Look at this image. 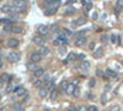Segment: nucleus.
Masks as SVG:
<instances>
[{
  "mask_svg": "<svg viewBox=\"0 0 123 111\" xmlns=\"http://www.w3.org/2000/svg\"><path fill=\"white\" fill-rule=\"evenodd\" d=\"M105 73H106V75H107V77H110V78H113V79H117V73H116L115 70H112L111 68H107V69H106V72H105Z\"/></svg>",
  "mask_w": 123,
  "mask_h": 111,
  "instance_id": "nucleus-12",
  "label": "nucleus"
},
{
  "mask_svg": "<svg viewBox=\"0 0 123 111\" xmlns=\"http://www.w3.org/2000/svg\"><path fill=\"white\" fill-rule=\"evenodd\" d=\"M85 6H86V10H91V8H92V1H89L86 5H85Z\"/></svg>",
  "mask_w": 123,
  "mask_h": 111,
  "instance_id": "nucleus-42",
  "label": "nucleus"
},
{
  "mask_svg": "<svg viewBox=\"0 0 123 111\" xmlns=\"http://www.w3.org/2000/svg\"><path fill=\"white\" fill-rule=\"evenodd\" d=\"M32 41H33L37 46H40V47H43L44 43H46V41L42 38V36H35L33 38H32Z\"/></svg>",
  "mask_w": 123,
  "mask_h": 111,
  "instance_id": "nucleus-7",
  "label": "nucleus"
},
{
  "mask_svg": "<svg viewBox=\"0 0 123 111\" xmlns=\"http://www.w3.org/2000/svg\"><path fill=\"white\" fill-rule=\"evenodd\" d=\"M68 111H78V109L75 106H70V107L68 109Z\"/></svg>",
  "mask_w": 123,
  "mask_h": 111,
  "instance_id": "nucleus-50",
  "label": "nucleus"
},
{
  "mask_svg": "<svg viewBox=\"0 0 123 111\" xmlns=\"http://www.w3.org/2000/svg\"><path fill=\"white\" fill-rule=\"evenodd\" d=\"M63 31L65 32L68 36H71V31H70V30H68V29H63Z\"/></svg>",
  "mask_w": 123,
  "mask_h": 111,
  "instance_id": "nucleus-48",
  "label": "nucleus"
},
{
  "mask_svg": "<svg viewBox=\"0 0 123 111\" xmlns=\"http://www.w3.org/2000/svg\"><path fill=\"white\" fill-rule=\"evenodd\" d=\"M75 88H76V85L74 84V83H69V85H68V88H67V94L68 95H73L74 94V90H75Z\"/></svg>",
  "mask_w": 123,
  "mask_h": 111,
  "instance_id": "nucleus-11",
  "label": "nucleus"
},
{
  "mask_svg": "<svg viewBox=\"0 0 123 111\" xmlns=\"http://www.w3.org/2000/svg\"><path fill=\"white\" fill-rule=\"evenodd\" d=\"M73 13H75V9H74V8H69L67 11H65V13H64V15H70V14H73Z\"/></svg>",
  "mask_w": 123,
  "mask_h": 111,
  "instance_id": "nucleus-33",
  "label": "nucleus"
},
{
  "mask_svg": "<svg viewBox=\"0 0 123 111\" xmlns=\"http://www.w3.org/2000/svg\"><path fill=\"white\" fill-rule=\"evenodd\" d=\"M0 22H3L5 25H11V24H14V20H11V19H0Z\"/></svg>",
  "mask_w": 123,
  "mask_h": 111,
  "instance_id": "nucleus-31",
  "label": "nucleus"
},
{
  "mask_svg": "<svg viewBox=\"0 0 123 111\" xmlns=\"http://www.w3.org/2000/svg\"><path fill=\"white\" fill-rule=\"evenodd\" d=\"M53 44H54V46H62V40H59V38H56L54 41H53Z\"/></svg>",
  "mask_w": 123,
  "mask_h": 111,
  "instance_id": "nucleus-35",
  "label": "nucleus"
},
{
  "mask_svg": "<svg viewBox=\"0 0 123 111\" xmlns=\"http://www.w3.org/2000/svg\"><path fill=\"white\" fill-rule=\"evenodd\" d=\"M80 68L84 69V70H87V69L90 68V63L87 62V60H83L81 64H80Z\"/></svg>",
  "mask_w": 123,
  "mask_h": 111,
  "instance_id": "nucleus-24",
  "label": "nucleus"
},
{
  "mask_svg": "<svg viewBox=\"0 0 123 111\" xmlns=\"http://www.w3.org/2000/svg\"><path fill=\"white\" fill-rule=\"evenodd\" d=\"M0 99H1V95H0Z\"/></svg>",
  "mask_w": 123,
  "mask_h": 111,
  "instance_id": "nucleus-53",
  "label": "nucleus"
},
{
  "mask_svg": "<svg viewBox=\"0 0 123 111\" xmlns=\"http://www.w3.org/2000/svg\"><path fill=\"white\" fill-rule=\"evenodd\" d=\"M3 30H4L5 32H11V30H12V26H10V25H5V26L3 27Z\"/></svg>",
  "mask_w": 123,
  "mask_h": 111,
  "instance_id": "nucleus-34",
  "label": "nucleus"
},
{
  "mask_svg": "<svg viewBox=\"0 0 123 111\" xmlns=\"http://www.w3.org/2000/svg\"><path fill=\"white\" fill-rule=\"evenodd\" d=\"M84 44H86V37H79L75 41V46L76 47H83Z\"/></svg>",
  "mask_w": 123,
  "mask_h": 111,
  "instance_id": "nucleus-10",
  "label": "nucleus"
},
{
  "mask_svg": "<svg viewBox=\"0 0 123 111\" xmlns=\"http://www.w3.org/2000/svg\"><path fill=\"white\" fill-rule=\"evenodd\" d=\"M58 53H59L60 56H64L67 53V47L65 46H59V48H58Z\"/></svg>",
  "mask_w": 123,
  "mask_h": 111,
  "instance_id": "nucleus-28",
  "label": "nucleus"
},
{
  "mask_svg": "<svg viewBox=\"0 0 123 111\" xmlns=\"http://www.w3.org/2000/svg\"><path fill=\"white\" fill-rule=\"evenodd\" d=\"M4 64H3V59H1V57H0V68H1Z\"/></svg>",
  "mask_w": 123,
  "mask_h": 111,
  "instance_id": "nucleus-51",
  "label": "nucleus"
},
{
  "mask_svg": "<svg viewBox=\"0 0 123 111\" xmlns=\"http://www.w3.org/2000/svg\"><path fill=\"white\" fill-rule=\"evenodd\" d=\"M12 111H24L22 105H21V104H19V102L14 104V106H12Z\"/></svg>",
  "mask_w": 123,
  "mask_h": 111,
  "instance_id": "nucleus-25",
  "label": "nucleus"
},
{
  "mask_svg": "<svg viewBox=\"0 0 123 111\" xmlns=\"http://www.w3.org/2000/svg\"><path fill=\"white\" fill-rule=\"evenodd\" d=\"M102 54H103V49L100 47L99 49H96V51L94 52V58H95V59H99V58L102 57Z\"/></svg>",
  "mask_w": 123,
  "mask_h": 111,
  "instance_id": "nucleus-16",
  "label": "nucleus"
},
{
  "mask_svg": "<svg viewBox=\"0 0 123 111\" xmlns=\"http://www.w3.org/2000/svg\"><path fill=\"white\" fill-rule=\"evenodd\" d=\"M78 59H80V60H84V59H85V54H84V53H80V54H78Z\"/></svg>",
  "mask_w": 123,
  "mask_h": 111,
  "instance_id": "nucleus-46",
  "label": "nucleus"
},
{
  "mask_svg": "<svg viewBox=\"0 0 123 111\" xmlns=\"http://www.w3.org/2000/svg\"><path fill=\"white\" fill-rule=\"evenodd\" d=\"M100 42L103 43V44L108 43L110 42V35H101L100 36Z\"/></svg>",
  "mask_w": 123,
  "mask_h": 111,
  "instance_id": "nucleus-17",
  "label": "nucleus"
},
{
  "mask_svg": "<svg viewBox=\"0 0 123 111\" xmlns=\"http://www.w3.org/2000/svg\"><path fill=\"white\" fill-rule=\"evenodd\" d=\"M12 79V77L11 75H9L8 73H3L1 75H0V80L4 81V83H6V81H10Z\"/></svg>",
  "mask_w": 123,
  "mask_h": 111,
  "instance_id": "nucleus-14",
  "label": "nucleus"
},
{
  "mask_svg": "<svg viewBox=\"0 0 123 111\" xmlns=\"http://www.w3.org/2000/svg\"><path fill=\"white\" fill-rule=\"evenodd\" d=\"M51 31H53V32H58V27H57V25H52V26H51Z\"/></svg>",
  "mask_w": 123,
  "mask_h": 111,
  "instance_id": "nucleus-44",
  "label": "nucleus"
},
{
  "mask_svg": "<svg viewBox=\"0 0 123 111\" xmlns=\"http://www.w3.org/2000/svg\"><path fill=\"white\" fill-rule=\"evenodd\" d=\"M108 101V94L107 93H103L102 95H101V104L102 105H106Z\"/></svg>",
  "mask_w": 123,
  "mask_h": 111,
  "instance_id": "nucleus-22",
  "label": "nucleus"
},
{
  "mask_svg": "<svg viewBox=\"0 0 123 111\" xmlns=\"http://www.w3.org/2000/svg\"><path fill=\"white\" fill-rule=\"evenodd\" d=\"M75 59H78V56L75 54V53H69V56H68V62H74Z\"/></svg>",
  "mask_w": 123,
  "mask_h": 111,
  "instance_id": "nucleus-27",
  "label": "nucleus"
},
{
  "mask_svg": "<svg viewBox=\"0 0 123 111\" xmlns=\"http://www.w3.org/2000/svg\"><path fill=\"white\" fill-rule=\"evenodd\" d=\"M117 8H119L121 10L123 9V0H117V4H116Z\"/></svg>",
  "mask_w": 123,
  "mask_h": 111,
  "instance_id": "nucleus-39",
  "label": "nucleus"
},
{
  "mask_svg": "<svg viewBox=\"0 0 123 111\" xmlns=\"http://www.w3.org/2000/svg\"><path fill=\"white\" fill-rule=\"evenodd\" d=\"M42 56L40 52H33V53H31V56H30V58H31V62H35V63H38L40 60L42 59Z\"/></svg>",
  "mask_w": 123,
  "mask_h": 111,
  "instance_id": "nucleus-5",
  "label": "nucleus"
},
{
  "mask_svg": "<svg viewBox=\"0 0 123 111\" xmlns=\"http://www.w3.org/2000/svg\"><path fill=\"white\" fill-rule=\"evenodd\" d=\"M78 111H89L87 107L85 106V105H79L78 106Z\"/></svg>",
  "mask_w": 123,
  "mask_h": 111,
  "instance_id": "nucleus-38",
  "label": "nucleus"
},
{
  "mask_svg": "<svg viewBox=\"0 0 123 111\" xmlns=\"http://www.w3.org/2000/svg\"><path fill=\"white\" fill-rule=\"evenodd\" d=\"M69 85V81L68 80H63L60 83V93H64V91H67V88Z\"/></svg>",
  "mask_w": 123,
  "mask_h": 111,
  "instance_id": "nucleus-20",
  "label": "nucleus"
},
{
  "mask_svg": "<svg viewBox=\"0 0 123 111\" xmlns=\"http://www.w3.org/2000/svg\"><path fill=\"white\" fill-rule=\"evenodd\" d=\"M26 68H27V70H30V72H35L36 69H38L40 67L37 65L35 62H28L27 64H26Z\"/></svg>",
  "mask_w": 123,
  "mask_h": 111,
  "instance_id": "nucleus-9",
  "label": "nucleus"
},
{
  "mask_svg": "<svg viewBox=\"0 0 123 111\" xmlns=\"http://www.w3.org/2000/svg\"><path fill=\"white\" fill-rule=\"evenodd\" d=\"M96 75H99V77H103V72H102V70H100V69H97V70H96Z\"/></svg>",
  "mask_w": 123,
  "mask_h": 111,
  "instance_id": "nucleus-47",
  "label": "nucleus"
},
{
  "mask_svg": "<svg viewBox=\"0 0 123 111\" xmlns=\"http://www.w3.org/2000/svg\"><path fill=\"white\" fill-rule=\"evenodd\" d=\"M42 75H44V70L42 69V68H38V69H36V70L33 72V77H35V78H40V77H42Z\"/></svg>",
  "mask_w": 123,
  "mask_h": 111,
  "instance_id": "nucleus-18",
  "label": "nucleus"
},
{
  "mask_svg": "<svg viewBox=\"0 0 123 111\" xmlns=\"http://www.w3.org/2000/svg\"><path fill=\"white\" fill-rule=\"evenodd\" d=\"M40 53H41L42 56H48V54H49V48L46 47V46L41 47V48H40Z\"/></svg>",
  "mask_w": 123,
  "mask_h": 111,
  "instance_id": "nucleus-23",
  "label": "nucleus"
},
{
  "mask_svg": "<svg viewBox=\"0 0 123 111\" xmlns=\"http://www.w3.org/2000/svg\"><path fill=\"white\" fill-rule=\"evenodd\" d=\"M95 46H96V44H95L94 41L90 42V43H89V49H90V51H95Z\"/></svg>",
  "mask_w": 123,
  "mask_h": 111,
  "instance_id": "nucleus-40",
  "label": "nucleus"
},
{
  "mask_svg": "<svg viewBox=\"0 0 123 111\" xmlns=\"http://www.w3.org/2000/svg\"><path fill=\"white\" fill-rule=\"evenodd\" d=\"M58 9H54V8H47L44 9V15L46 16H51V15H54L57 13Z\"/></svg>",
  "mask_w": 123,
  "mask_h": 111,
  "instance_id": "nucleus-13",
  "label": "nucleus"
},
{
  "mask_svg": "<svg viewBox=\"0 0 123 111\" xmlns=\"http://www.w3.org/2000/svg\"><path fill=\"white\" fill-rule=\"evenodd\" d=\"M95 85H96V79H95V78H91V79L89 80V86L90 88H94Z\"/></svg>",
  "mask_w": 123,
  "mask_h": 111,
  "instance_id": "nucleus-32",
  "label": "nucleus"
},
{
  "mask_svg": "<svg viewBox=\"0 0 123 111\" xmlns=\"http://www.w3.org/2000/svg\"><path fill=\"white\" fill-rule=\"evenodd\" d=\"M12 90H14L12 85H11V84H9V85H8V88H6V93H11Z\"/></svg>",
  "mask_w": 123,
  "mask_h": 111,
  "instance_id": "nucleus-43",
  "label": "nucleus"
},
{
  "mask_svg": "<svg viewBox=\"0 0 123 111\" xmlns=\"http://www.w3.org/2000/svg\"><path fill=\"white\" fill-rule=\"evenodd\" d=\"M110 111H121V107H119V105H113V106H111Z\"/></svg>",
  "mask_w": 123,
  "mask_h": 111,
  "instance_id": "nucleus-36",
  "label": "nucleus"
},
{
  "mask_svg": "<svg viewBox=\"0 0 123 111\" xmlns=\"http://www.w3.org/2000/svg\"><path fill=\"white\" fill-rule=\"evenodd\" d=\"M14 90H15V93H16V95H17V96H24L26 94V89L22 88V86H16Z\"/></svg>",
  "mask_w": 123,
  "mask_h": 111,
  "instance_id": "nucleus-8",
  "label": "nucleus"
},
{
  "mask_svg": "<svg viewBox=\"0 0 123 111\" xmlns=\"http://www.w3.org/2000/svg\"><path fill=\"white\" fill-rule=\"evenodd\" d=\"M20 53L17 52H9L8 53V59H9V62H11V63H16V62H19L20 60Z\"/></svg>",
  "mask_w": 123,
  "mask_h": 111,
  "instance_id": "nucleus-3",
  "label": "nucleus"
},
{
  "mask_svg": "<svg viewBox=\"0 0 123 111\" xmlns=\"http://www.w3.org/2000/svg\"><path fill=\"white\" fill-rule=\"evenodd\" d=\"M87 110H89V111H99V109L96 107V106H94V105H91V106H89V107H87Z\"/></svg>",
  "mask_w": 123,
  "mask_h": 111,
  "instance_id": "nucleus-41",
  "label": "nucleus"
},
{
  "mask_svg": "<svg viewBox=\"0 0 123 111\" xmlns=\"http://www.w3.org/2000/svg\"><path fill=\"white\" fill-rule=\"evenodd\" d=\"M110 40H111V42L113 44H117V43H118V36H117V35H111Z\"/></svg>",
  "mask_w": 123,
  "mask_h": 111,
  "instance_id": "nucleus-29",
  "label": "nucleus"
},
{
  "mask_svg": "<svg viewBox=\"0 0 123 111\" xmlns=\"http://www.w3.org/2000/svg\"><path fill=\"white\" fill-rule=\"evenodd\" d=\"M10 5H12V6H15V8H17V9H20V10H26V8H27V1L26 0H11L10 1Z\"/></svg>",
  "mask_w": 123,
  "mask_h": 111,
  "instance_id": "nucleus-1",
  "label": "nucleus"
},
{
  "mask_svg": "<svg viewBox=\"0 0 123 111\" xmlns=\"http://www.w3.org/2000/svg\"><path fill=\"white\" fill-rule=\"evenodd\" d=\"M86 17H78L76 20H74V21H71V24H70V26H71V29H76V27H79V26H83V25H85L86 24Z\"/></svg>",
  "mask_w": 123,
  "mask_h": 111,
  "instance_id": "nucleus-2",
  "label": "nucleus"
},
{
  "mask_svg": "<svg viewBox=\"0 0 123 111\" xmlns=\"http://www.w3.org/2000/svg\"><path fill=\"white\" fill-rule=\"evenodd\" d=\"M51 100H52V101H54V100L58 98V90H57V89H53V90H52V93H51Z\"/></svg>",
  "mask_w": 123,
  "mask_h": 111,
  "instance_id": "nucleus-26",
  "label": "nucleus"
},
{
  "mask_svg": "<svg viewBox=\"0 0 123 111\" xmlns=\"http://www.w3.org/2000/svg\"><path fill=\"white\" fill-rule=\"evenodd\" d=\"M86 95H87V99H89V100H94V99H95V96H94L92 93H87Z\"/></svg>",
  "mask_w": 123,
  "mask_h": 111,
  "instance_id": "nucleus-45",
  "label": "nucleus"
},
{
  "mask_svg": "<svg viewBox=\"0 0 123 111\" xmlns=\"http://www.w3.org/2000/svg\"><path fill=\"white\" fill-rule=\"evenodd\" d=\"M37 32H38L40 36H48L49 29H48L47 26H44V25H40L38 27H37Z\"/></svg>",
  "mask_w": 123,
  "mask_h": 111,
  "instance_id": "nucleus-4",
  "label": "nucleus"
},
{
  "mask_svg": "<svg viewBox=\"0 0 123 111\" xmlns=\"http://www.w3.org/2000/svg\"><path fill=\"white\" fill-rule=\"evenodd\" d=\"M33 86H35V88H43V80H41V79L36 80V81L33 83Z\"/></svg>",
  "mask_w": 123,
  "mask_h": 111,
  "instance_id": "nucleus-30",
  "label": "nucleus"
},
{
  "mask_svg": "<svg viewBox=\"0 0 123 111\" xmlns=\"http://www.w3.org/2000/svg\"><path fill=\"white\" fill-rule=\"evenodd\" d=\"M67 37H68V35H67V33L64 32L63 30H62V31H58L57 38H59V40H67Z\"/></svg>",
  "mask_w": 123,
  "mask_h": 111,
  "instance_id": "nucleus-21",
  "label": "nucleus"
},
{
  "mask_svg": "<svg viewBox=\"0 0 123 111\" xmlns=\"http://www.w3.org/2000/svg\"><path fill=\"white\" fill-rule=\"evenodd\" d=\"M8 47H11V48H16V47H19V44H20V41L19 40H16V38H9L8 40Z\"/></svg>",
  "mask_w": 123,
  "mask_h": 111,
  "instance_id": "nucleus-6",
  "label": "nucleus"
},
{
  "mask_svg": "<svg viewBox=\"0 0 123 111\" xmlns=\"http://www.w3.org/2000/svg\"><path fill=\"white\" fill-rule=\"evenodd\" d=\"M48 94H49V91H48V89H46V88H41V89H40V91H38V95H40L42 99L47 98Z\"/></svg>",
  "mask_w": 123,
  "mask_h": 111,
  "instance_id": "nucleus-15",
  "label": "nucleus"
},
{
  "mask_svg": "<svg viewBox=\"0 0 123 111\" xmlns=\"http://www.w3.org/2000/svg\"><path fill=\"white\" fill-rule=\"evenodd\" d=\"M12 33H22L24 32V27L22 26H12Z\"/></svg>",
  "mask_w": 123,
  "mask_h": 111,
  "instance_id": "nucleus-19",
  "label": "nucleus"
},
{
  "mask_svg": "<svg viewBox=\"0 0 123 111\" xmlns=\"http://www.w3.org/2000/svg\"><path fill=\"white\" fill-rule=\"evenodd\" d=\"M46 111H49V110H46Z\"/></svg>",
  "mask_w": 123,
  "mask_h": 111,
  "instance_id": "nucleus-54",
  "label": "nucleus"
},
{
  "mask_svg": "<svg viewBox=\"0 0 123 111\" xmlns=\"http://www.w3.org/2000/svg\"><path fill=\"white\" fill-rule=\"evenodd\" d=\"M73 95L75 96V98H79V96H80V89H79L78 86L75 88V90H74V94H73Z\"/></svg>",
  "mask_w": 123,
  "mask_h": 111,
  "instance_id": "nucleus-37",
  "label": "nucleus"
},
{
  "mask_svg": "<svg viewBox=\"0 0 123 111\" xmlns=\"http://www.w3.org/2000/svg\"><path fill=\"white\" fill-rule=\"evenodd\" d=\"M92 19H94V20H97V19H99V14H97V13H94V14H92Z\"/></svg>",
  "mask_w": 123,
  "mask_h": 111,
  "instance_id": "nucleus-49",
  "label": "nucleus"
},
{
  "mask_svg": "<svg viewBox=\"0 0 123 111\" xmlns=\"http://www.w3.org/2000/svg\"><path fill=\"white\" fill-rule=\"evenodd\" d=\"M106 90H110V84H106Z\"/></svg>",
  "mask_w": 123,
  "mask_h": 111,
  "instance_id": "nucleus-52",
  "label": "nucleus"
}]
</instances>
